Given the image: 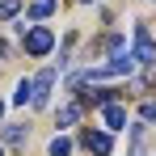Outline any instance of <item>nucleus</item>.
I'll use <instances>...</instances> for the list:
<instances>
[{
  "instance_id": "obj_1",
  "label": "nucleus",
  "mask_w": 156,
  "mask_h": 156,
  "mask_svg": "<svg viewBox=\"0 0 156 156\" xmlns=\"http://www.w3.org/2000/svg\"><path fill=\"white\" fill-rule=\"evenodd\" d=\"M17 34H21V42H26V51L30 55H47L55 47V34L47 26H26V21H21V26H17Z\"/></svg>"
},
{
  "instance_id": "obj_2",
  "label": "nucleus",
  "mask_w": 156,
  "mask_h": 156,
  "mask_svg": "<svg viewBox=\"0 0 156 156\" xmlns=\"http://www.w3.org/2000/svg\"><path fill=\"white\" fill-rule=\"evenodd\" d=\"M135 63H148V68H152L156 63V38H152V30L144 26V21H139V26H135Z\"/></svg>"
},
{
  "instance_id": "obj_3",
  "label": "nucleus",
  "mask_w": 156,
  "mask_h": 156,
  "mask_svg": "<svg viewBox=\"0 0 156 156\" xmlns=\"http://www.w3.org/2000/svg\"><path fill=\"white\" fill-rule=\"evenodd\" d=\"M80 144H84L89 152H97V156H110V131H84Z\"/></svg>"
},
{
  "instance_id": "obj_4",
  "label": "nucleus",
  "mask_w": 156,
  "mask_h": 156,
  "mask_svg": "<svg viewBox=\"0 0 156 156\" xmlns=\"http://www.w3.org/2000/svg\"><path fill=\"white\" fill-rule=\"evenodd\" d=\"M51 89H55V68H47V72H38V80H34V105H47Z\"/></svg>"
},
{
  "instance_id": "obj_5",
  "label": "nucleus",
  "mask_w": 156,
  "mask_h": 156,
  "mask_svg": "<svg viewBox=\"0 0 156 156\" xmlns=\"http://www.w3.org/2000/svg\"><path fill=\"white\" fill-rule=\"evenodd\" d=\"M101 118H105V131H118L122 122H127V110L118 101H110V105H101Z\"/></svg>"
},
{
  "instance_id": "obj_6",
  "label": "nucleus",
  "mask_w": 156,
  "mask_h": 156,
  "mask_svg": "<svg viewBox=\"0 0 156 156\" xmlns=\"http://www.w3.org/2000/svg\"><path fill=\"white\" fill-rule=\"evenodd\" d=\"M30 127H21V122H0V139L4 144H26Z\"/></svg>"
},
{
  "instance_id": "obj_7",
  "label": "nucleus",
  "mask_w": 156,
  "mask_h": 156,
  "mask_svg": "<svg viewBox=\"0 0 156 156\" xmlns=\"http://www.w3.org/2000/svg\"><path fill=\"white\" fill-rule=\"evenodd\" d=\"M51 13H55V0H30L26 17H30V21H42V17H51Z\"/></svg>"
},
{
  "instance_id": "obj_8",
  "label": "nucleus",
  "mask_w": 156,
  "mask_h": 156,
  "mask_svg": "<svg viewBox=\"0 0 156 156\" xmlns=\"http://www.w3.org/2000/svg\"><path fill=\"white\" fill-rule=\"evenodd\" d=\"M55 122H59V127H72V122H80V101H72V105H63V110L55 114Z\"/></svg>"
},
{
  "instance_id": "obj_9",
  "label": "nucleus",
  "mask_w": 156,
  "mask_h": 156,
  "mask_svg": "<svg viewBox=\"0 0 156 156\" xmlns=\"http://www.w3.org/2000/svg\"><path fill=\"white\" fill-rule=\"evenodd\" d=\"M13 101H17V105L34 101V80H17V93H13Z\"/></svg>"
},
{
  "instance_id": "obj_10",
  "label": "nucleus",
  "mask_w": 156,
  "mask_h": 156,
  "mask_svg": "<svg viewBox=\"0 0 156 156\" xmlns=\"http://www.w3.org/2000/svg\"><path fill=\"white\" fill-rule=\"evenodd\" d=\"M47 152H51V156H72V139H68V135H55Z\"/></svg>"
},
{
  "instance_id": "obj_11",
  "label": "nucleus",
  "mask_w": 156,
  "mask_h": 156,
  "mask_svg": "<svg viewBox=\"0 0 156 156\" xmlns=\"http://www.w3.org/2000/svg\"><path fill=\"white\" fill-rule=\"evenodd\" d=\"M114 97H118V89H93V93H89V101H93V105H110Z\"/></svg>"
},
{
  "instance_id": "obj_12",
  "label": "nucleus",
  "mask_w": 156,
  "mask_h": 156,
  "mask_svg": "<svg viewBox=\"0 0 156 156\" xmlns=\"http://www.w3.org/2000/svg\"><path fill=\"white\" fill-rule=\"evenodd\" d=\"M17 9H21V0H0V21H4V17H13Z\"/></svg>"
},
{
  "instance_id": "obj_13",
  "label": "nucleus",
  "mask_w": 156,
  "mask_h": 156,
  "mask_svg": "<svg viewBox=\"0 0 156 156\" xmlns=\"http://www.w3.org/2000/svg\"><path fill=\"white\" fill-rule=\"evenodd\" d=\"M139 118H144V122H156V101H144V110H139Z\"/></svg>"
},
{
  "instance_id": "obj_14",
  "label": "nucleus",
  "mask_w": 156,
  "mask_h": 156,
  "mask_svg": "<svg viewBox=\"0 0 156 156\" xmlns=\"http://www.w3.org/2000/svg\"><path fill=\"white\" fill-rule=\"evenodd\" d=\"M0 118H4V101H0Z\"/></svg>"
},
{
  "instance_id": "obj_15",
  "label": "nucleus",
  "mask_w": 156,
  "mask_h": 156,
  "mask_svg": "<svg viewBox=\"0 0 156 156\" xmlns=\"http://www.w3.org/2000/svg\"><path fill=\"white\" fill-rule=\"evenodd\" d=\"M0 156H4V148H0Z\"/></svg>"
},
{
  "instance_id": "obj_16",
  "label": "nucleus",
  "mask_w": 156,
  "mask_h": 156,
  "mask_svg": "<svg viewBox=\"0 0 156 156\" xmlns=\"http://www.w3.org/2000/svg\"><path fill=\"white\" fill-rule=\"evenodd\" d=\"M84 4H89V0H84Z\"/></svg>"
}]
</instances>
